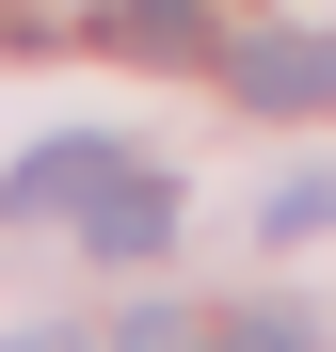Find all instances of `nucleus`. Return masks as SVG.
I'll return each instance as SVG.
<instances>
[{
  "label": "nucleus",
  "mask_w": 336,
  "mask_h": 352,
  "mask_svg": "<svg viewBox=\"0 0 336 352\" xmlns=\"http://www.w3.org/2000/svg\"><path fill=\"white\" fill-rule=\"evenodd\" d=\"M16 352H80V336H16Z\"/></svg>",
  "instance_id": "obj_8"
},
{
  "label": "nucleus",
  "mask_w": 336,
  "mask_h": 352,
  "mask_svg": "<svg viewBox=\"0 0 336 352\" xmlns=\"http://www.w3.org/2000/svg\"><path fill=\"white\" fill-rule=\"evenodd\" d=\"M96 176H112V144H32L0 208H16V224H48V208H65V224H80V192H96Z\"/></svg>",
  "instance_id": "obj_4"
},
{
  "label": "nucleus",
  "mask_w": 336,
  "mask_h": 352,
  "mask_svg": "<svg viewBox=\"0 0 336 352\" xmlns=\"http://www.w3.org/2000/svg\"><path fill=\"white\" fill-rule=\"evenodd\" d=\"M208 352H304V320H289V305H256V320H224Z\"/></svg>",
  "instance_id": "obj_7"
},
{
  "label": "nucleus",
  "mask_w": 336,
  "mask_h": 352,
  "mask_svg": "<svg viewBox=\"0 0 336 352\" xmlns=\"http://www.w3.org/2000/svg\"><path fill=\"white\" fill-rule=\"evenodd\" d=\"M112 352H208V336H192V305H128V320H112Z\"/></svg>",
  "instance_id": "obj_5"
},
{
  "label": "nucleus",
  "mask_w": 336,
  "mask_h": 352,
  "mask_svg": "<svg viewBox=\"0 0 336 352\" xmlns=\"http://www.w3.org/2000/svg\"><path fill=\"white\" fill-rule=\"evenodd\" d=\"M224 65H240V112H320L336 96V48L320 32H240Z\"/></svg>",
  "instance_id": "obj_2"
},
{
  "label": "nucleus",
  "mask_w": 336,
  "mask_h": 352,
  "mask_svg": "<svg viewBox=\"0 0 336 352\" xmlns=\"http://www.w3.org/2000/svg\"><path fill=\"white\" fill-rule=\"evenodd\" d=\"M80 241H96V256H160V241H177L160 160H112V176H96V192H80Z\"/></svg>",
  "instance_id": "obj_1"
},
{
  "label": "nucleus",
  "mask_w": 336,
  "mask_h": 352,
  "mask_svg": "<svg viewBox=\"0 0 336 352\" xmlns=\"http://www.w3.org/2000/svg\"><path fill=\"white\" fill-rule=\"evenodd\" d=\"M96 48H128V65H208V0H96Z\"/></svg>",
  "instance_id": "obj_3"
},
{
  "label": "nucleus",
  "mask_w": 336,
  "mask_h": 352,
  "mask_svg": "<svg viewBox=\"0 0 336 352\" xmlns=\"http://www.w3.org/2000/svg\"><path fill=\"white\" fill-rule=\"evenodd\" d=\"M336 224V176H289V192H272V241H320Z\"/></svg>",
  "instance_id": "obj_6"
}]
</instances>
